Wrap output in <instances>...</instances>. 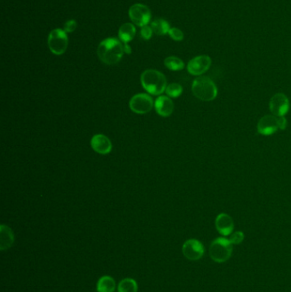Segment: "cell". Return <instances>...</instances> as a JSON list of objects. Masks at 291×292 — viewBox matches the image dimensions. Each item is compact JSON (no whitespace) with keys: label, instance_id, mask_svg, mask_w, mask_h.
I'll list each match as a JSON object with an SVG mask.
<instances>
[{"label":"cell","instance_id":"1","mask_svg":"<svg viewBox=\"0 0 291 292\" xmlns=\"http://www.w3.org/2000/svg\"><path fill=\"white\" fill-rule=\"evenodd\" d=\"M124 45L116 38H108L100 43L97 47V56L100 60L108 65L120 62L123 57Z\"/></svg>","mask_w":291,"mask_h":292},{"label":"cell","instance_id":"2","mask_svg":"<svg viewBox=\"0 0 291 292\" xmlns=\"http://www.w3.org/2000/svg\"><path fill=\"white\" fill-rule=\"evenodd\" d=\"M141 84L144 89L152 95L157 96L167 88V79L162 73L155 69H147L141 75Z\"/></svg>","mask_w":291,"mask_h":292},{"label":"cell","instance_id":"3","mask_svg":"<svg viewBox=\"0 0 291 292\" xmlns=\"http://www.w3.org/2000/svg\"><path fill=\"white\" fill-rule=\"evenodd\" d=\"M192 90L196 98L205 102L215 99L218 95V88L215 83L207 76L195 78L192 83Z\"/></svg>","mask_w":291,"mask_h":292},{"label":"cell","instance_id":"4","mask_svg":"<svg viewBox=\"0 0 291 292\" xmlns=\"http://www.w3.org/2000/svg\"><path fill=\"white\" fill-rule=\"evenodd\" d=\"M233 244L229 238L219 237L212 241L209 247V255L213 261L223 263L228 261L233 254Z\"/></svg>","mask_w":291,"mask_h":292},{"label":"cell","instance_id":"5","mask_svg":"<svg viewBox=\"0 0 291 292\" xmlns=\"http://www.w3.org/2000/svg\"><path fill=\"white\" fill-rule=\"evenodd\" d=\"M69 45L68 35L63 29H53L48 37V46L50 51L55 55H62L67 51Z\"/></svg>","mask_w":291,"mask_h":292},{"label":"cell","instance_id":"6","mask_svg":"<svg viewBox=\"0 0 291 292\" xmlns=\"http://www.w3.org/2000/svg\"><path fill=\"white\" fill-rule=\"evenodd\" d=\"M129 18L137 27L147 25L151 19V11L149 8L142 4H135L131 6L128 11Z\"/></svg>","mask_w":291,"mask_h":292},{"label":"cell","instance_id":"7","mask_svg":"<svg viewBox=\"0 0 291 292\" xmlns=\"http://www.w3.org/2000/svg\"><path fill=\"white\" fill-rule=\"evenodd\" d=\"M154 105L153 99L150 95L139 93L131 98L129 107L131 110L136 114H147L152 110Z\"/></svg>","mask_w":291,"mask_h":292},{"label":"cell","instance_id":"8","mask_svg":"<svg viewBox=\"0 0 291 292\" xmlns=\"http://www.w3.org/2000/svg\"><path fill=\"white\" fill-rule=\"evenodd\" d=\"M182 252L185 257L190 261H198L204 255L205 249L201 241L191 238L185 241V244H183Z\"/></svg>","mask_w":291,"mask_h":292},{"label":"cell","instance_id":"9","mask_svg":"<svg viewBox=\"0 0 291 292\" xmlns=\"http://www.w3.org/2000/svg\"><path fill=\"white\" fill-rule=\"evenodd\" d=\"M269 109L275 117H284L290 110V100L284 93H276L270 99Z\"/></svg>","mask_w":291,"mask_h":292},{"label":"cell","instance_id":"10","mask_svg":"<svg viewBox=\"0 0 291 292\" xmlns=\"http://www.w3.org/2000/svg\"><path fill=\"white\" fill-rule=\"evenodd\" d=\"M211 64L212 60L209 56H197L188 62L187 70L192 76H200L209 70Z\"/></svg>","mask_w":291,"mask_h":292},{"label":"cell","instance_id":"11","mask_svg":"<svg viewBox=\"0 0 291 292\" xmlns=\"http://www.w3.org/2000/svg\"><path fill=\"white\" fill-rule=\"evenodd\" d=\"M279 130L278 117L273 115H267L261 117L257 124V131L259 134L269 136Z\"/></svg>","mask_w":291,"mask_h":292},{"label":"cell","instance_id":"12","mask_svg":"<svg viewBox=\"0 0 291 292\" xmlns=\"http://www.w3.org/2000/svg\"><path fill=\"white\" fill-rule=\"evenodd\" d=\"M216 230L219 232L223 237H227L233 234L234 231V220L232 216L226 213H220L215 218Z\"/></svg>","mask_w":291,"mask_h":292},{"label":"cell","instance_id":"13","mask_svg":"<svg viewBox=\"0 0 291 292\" xmlns=\"http://www.w3.org/2000/svg\"><path fill=\"white\" fill-rule=\"evenodd\" d=\"M93 150L101 155H107L112 151V144L109 137L103 134H96L91 140Z\"/></svg>","mask_w":291,"mask_h":292},{"label":"cell","instance_id":"14","mask_svg":"<svg viewBox=\"0 0 291 292\" xmlns=\"http://www.w3.org/2000/svg\"><path fill=\"white\" fill-rule=\"evenodd\" d=\"M155 108L161 117H168L174 112L175 105L169 97L160 96L155 102Z\"/></svg>","mask_w":291,"mask_h":292},{"label":"cell","instance_id":"15","mask_svg":"<svg viewBox=\"0 0 291 292\" xmlns=\"http://www.w3.org/2000/svg\"><path fill=\"white\" fill-rule=\"evenodd\" d=\"M15 237L13 232L10 227L5 225L0 227V250L5 251L12 246L14 243Z\"/></svg>","mask_w":291,"mask_h":292},{"label":"cell","instance_id":"16","mask_svg":"<svg viewBox=\"0 0 291 292\" xmlns=\"http://www.w3.org/2000/svg\"><path fill=\"white\" fill-rule=\"evenodd\" d=\"M136 35V28L132 23H125L119 29V39L124 44H128L134 39Z\"/></svg>","mask_w":291,"mask_h":292},{"label":"cell","instance_id":"17","mask_svg":"<svg viewBox=\"0 0 291 292\" xmlns=\"http://www.w3.org/2000/svg\"><path fill=\"white\" fill-rule=\"evenodd\" d=\"M116 290V281L110 276H103L97 284V292H114Z\"/></svg>","mask_w":291,"mask_h":292},{"label":"cell","instance_id":"18","mask_svg":"<svg viewBox=\"0 0 291 292\" xmlns=\"http://www.w3.org/2000/svg\"><path fill=\"white\" fill-rule=\"evenodd\" d=\"M151 27L153 29L155 34L156 35H160V36L168 35V32L171 29L170 25L164 19L155 20L151 22Z\"/></svg>","mask_w":291,"mask_h":292},{"label":"cell","instance_id":"19","mask_svg":"<svg viewBox=\"0 0 291 292\" xmlns=\"http://www.w3.org/2000/svg\"><path fill=\"white\" fill-rule=\"evenodd\" d=\"M118 292H137V284L133 278H124L118 285Z\"/></svg>","mask_w":291,"mask_h":292},{"label":"cell","instance_id":"20","mask_svg":"<svg viewBox=\"0 0 291 292\" xmlns=\"http://www.w3.org/2000/svg\"><path fill=\"white\" fill-rule=\"evenodd\" d=\"M164 64L172 71H179L185 68V63L177 57H168L165 59Z\"/></svg>","mask_w":291,"mask_h":292},{"label":"cell","instance_id":"21","mask_svg":"<svg viewBox=\"0 0 291 292\" xmlns=\"http://www.w3.org/2000/svg\"><path fill=\"white\" fill-rule=\"evenodd\" d=\"M165 92L169 97L176 98L181 95L183 93V87L178 83H172L167 86Z\"/></svg>","mask_w":291,"mask_h":292},{"label":"cell","instance_id":"22","mask_svg":"<svg viewBox=\"0 0 291 292\" xmlns=\"http://www.w3.org/2000/svg\"><path fill=\"white\" fill-rule=\"evenodd\" d=\"M229 240L231 241L232 244H236V245L242 244L243 241L244 240V234L241 231L233 232V234L230 235Z\"/></svg>","mask_w":291,"mask_h":292},{"label":"cell","instance_id":"23","mask_svg":"<svg viewBox=\"0 0 291 292\" xmlns=\"http://www.w3.org/2000/svg\"><path fill=\"white\" fill-rule=\"evenodd\" d=\"M168 35L175 41H181L184 39L183 32L177 28H171V29L168 32Z\"/></svg>","mask_w":291,"mask_h":292},{"label":"cell","instance_id":"24","mask_svg":"<svg viewBox=\"0 0 291 292\" xmlns=\"http://www.w3.org/2000/svg\"><path fill=\"white\" fill-rule=\"evenodd\" d=\"M153 33L154 32H153V29H152L151 26L145 25V26L141 28V36H142V38H144L146 40L150 39L152 37Z\"/></svg>","mask_w":291,"mask_h":292},{"label":"cell","instance_id":"25","mask_svg":"<svg viewBox=\"0 0 291 292\" xmlns=\"http://www.w3.org/2000/svg\"><path fill=\"white\" fill-rule=\"evenodd\" d=\"M76 28H77V22H76V20H69V21H66L63 30L67 34H70V33H73V32L75 31Z\"/></svg>","mask_w":291,"mask_h":292},{"label":"cell","instance_id":"26","mask_svg":"<svg viewBox=\"0 0 291 292\" xmlns=\"http://www.w3.org/2000/svg\"><path fill=\"white\" fill-rule=\"evenodd\" d=\"M288 126V121L286 118L284 117H278V127L279 130H284L286 129Z\"/></svg>","mask_w":291,"mask_h":292},{"label":"cell","instance_id":"27","mask_svg":"<svg viewBox=\"0 0 291 292\" xmlns=\"http://www.w3.org/2000/svg\"><path fill=\"white\" fill-rule=\"evenodd\" d=\"M124 52L127 54H131L132 53V49L128 44H124Z\"/></svg>","mask_w":291,"mask_h":292}]
</instances>
